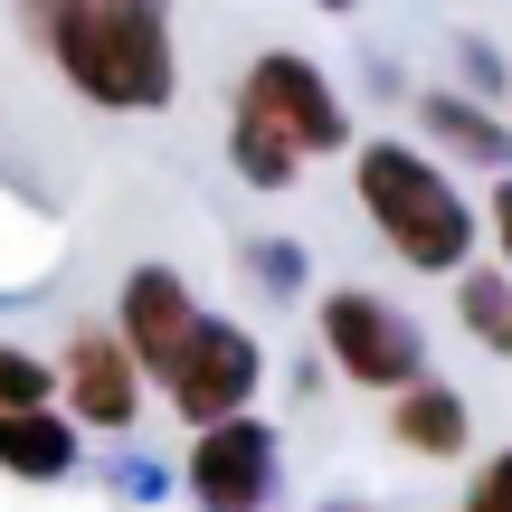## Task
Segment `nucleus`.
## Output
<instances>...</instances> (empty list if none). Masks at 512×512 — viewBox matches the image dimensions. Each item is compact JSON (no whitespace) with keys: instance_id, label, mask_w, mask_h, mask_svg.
Wrapping results in <instances>:
<instances>
[{"instance_id":"nucleus-11","label":"nucleus","mask_w":512,"mask_h":512,"mask_svg":"<svg viewBox=\"0 0 512 512\" xmlns=\"http://www.w3.org/2000/svg\"><path fill=\"white\" fill-rule=\"evenodd\" d=\"M418 114H427V133H437L446 152H465V162H484V171H494V162H512V133H503L484 105H465V95H427Z\"/></svg>"},{"instance_id":"nucleus-13","label":"nucleus","mask_w":512,"mask_h":512,"mask_svg":"<svg viewBox=\"0 0 512 512\" xmlns=\"http://www.w3.org/2000/svg\"><path fill=\"white\" fill-rule=\"evenodd\" d=\"M228 171H238L247 190H294V171H304V162H294L266 124H247V114H238V124H228Z\"/></svg>"},{"instance_id":"nucleus-1","label":"nucleus","mask_w":512,"mask_h":512,"mask_svg":"<svg viewBox=\"0 0 512 512\" xmlns=\"http://www.w3.org/2000/svg\"><path fill=\"white\" fill-rule=\"evenodd\" d=\"M19 29L57 57L86 105L105 114H152L171 105L181 67H171V10L162 0H19Z\"/></svg>"},{"instance_id":"nucleus-16","label":"nucleus","mask_w":512,"mask_h":512,"mask_svg":"<svg viewBox=\"0 0 512 512\" xmlns=\"http://www.w3.org/2000/svg\"><path fill=\"white\" fill-rule=\"evenodd\" d=\"M494 247H503V275H512V181H494Z\"/></svg>"},{"instance_id":"nucleus-2","label":"nucleus","mask_w":512,"mask_h":512,"mask_svg":"<svg viewBox=\"0 0 512 512\" xmlns=\"http://www.w3.org/2000/svg\"><path fill=\"white\" fill-rule=\"evenodd\" d=\"M351 190H361V219L380 228V247L399 256L408 275H465V256H475V209H465V190L446 181L418 143H361Z\"/></svg>"},{"instance_id":"nucleus-14","label":"nucleus","mask_w":512,"mask_h":512,"mask_svg":"<svg viewBox=\"0 0 512 512\" xmlns=\"http://www.w3.org/2000/svg\"><path fill=\"white\" fill-rule=\"evenodd\" d=\"M19 408H57V361L0 342V418H19Z\"/></svg>"},{"instance_id":"nucleus-15","label":"nucleus","mask_w":512,"mask_h":512,"mask_svg":"<svg viewBox=\"0 0 512 512\" xmlns=\"http://www.w3.org/2000/svg\"><path fill=\"white\" fill-rule=\"evenodd\" d=\"M456 512H512V446H494V456L465 475V503Z\"/></svg>"},{"instance_id":"nucleus-7","label":"nucleus","mask_w":512,"mask_h":512,"mask_svg":"<svg viewBox=\"0 0 512 512\" xmlns=\"http://www.w3.org/2000/svg\"><path fill=\"white\" fill-rule=\"evenodd\" d=\"M57 389H67V418L76 427H105V437H124L133 418H143V361L124 351V332L86 323L67 351H57Z\"/></svg>"},{"instance_id":"nucleus-4","label":"nucleus","mask_w":512,"mask_h":512,"mask_svg":"<svg viewBox=\"0 0 512 512\" xmlns=\"http://www.w3.org/2000/svg\"><path fill=\"white\" fill-rule=\"evenodd\" d=\"M238 114H247V124H266L294 162H313V152H342V143H351V114H342V95H332V76L313 67V57H294V48L247 57Z\"/></svg>"},{"instance_id":"nucleus-8","label":"nucleus","mask_w":512,"mask_h":512,"mask_svg":"<svg viewBox=\"0 0 512 512\" xmlns=\"http://www.w3.org/2000/svg\"><path fill=\"white\" fill-rule=\"evenodd\" d=\"M114 332H124V351L143 361V380H162L171 361H181V342L200 332V294H190L181 266H133L124 294H114Z\"/></svg>"},{"instance_id":"nucleus-12","label":"nucleus","mask_w":512,"mask_h":512,"mask_svg":"<svg viewBox=\"0 0 512 512\" xmlns=\"http://www.w3.org/2000/svg\"><path fill=\"white\" fill-rule=\"evenodd\" d=\"M456 323L475 332L484 351H503V361H512V275H475V266H465L456 275Z\"/></svg>"},{"instance_id":"nucleus-17","label":"nucleus","mask_w":512,"mask_h":512,"mask_svg":"<svg viewBox=\"0 0 512 512\" xmlns=\"http://www.w3.org/2000/svg\"><path fill=\"white\" fill-rule=\"evenodd\" d=\"M313 10H351V0H313Z\"/></svg>"},{"instance_id":"nucleus-6","label":"nucleus","mask_w":512,"mask_h":512,"mask_svg":"<svg viewBox=\"0 0 512 512\" xmlns=\"http://www.w3.org/2000/svg\"><path fill=\"white\" fill-rule=\"evenodd\" d=\"M181 494L200 512H266L275 503V427L256 418V408L200 427L190 456H181Z\"/></svg>"},{"instance_id":"nucleus-5","label":"nucleus","mask_w":512,"mask_h":512,"mask_svg":"<svg viewBox=\"0 0 512 512\" xmlns=\"http://www.w3.org/2000/svg\"><path fill=\"white\" fill-rule=\"evenodd\" d=\"M152 389L190 418V437L219 427V418H247L256 389H266V342H256L247 323H228V313H200V332L181 342V361H171Z\"/></svg>"},{"instance_id":"nucleus-9","label":"nucleus","mask_w":512,"mask_h":512,"mask_svg":"<svg viewBox=\"0 0 512 512\" xmlns=\"http://www.w3.org/2000/svg\"><path fill=\"white\" fill-rule=\"evenodd\" d=\"M389 437H399L418 465H456L465 446H475V408H465V389L418 380V389H399V399H389Z\"/></svg>"},{"instance_id":"nucleus-3","label":"nucleus","mask_w":512,"mask_h":512,"mask_svg":"<svg viewBox=\"0 0 512 512\" xmlns=\"http://www.w3.org/2000/svg\"><path fill=\"white\" fill-rule=\"evenodd\" d=\"M313 332H323L332 370H342L351 389H380V399H399V389L427 380V332L408 323L389 294H370V285H332L323 304H313Z\"/></svg>"},{"instance_id":"nucleus-10","label":"nucleus","mask_w":512,"mask_h":512,"mask_svg":"<svg viewBox=\"0 0 512 512\" xmlns=\"http://www.w3.org/2000/svg\"><path fill=\"white\" fill-rule=\"evenodd\" d=\"M76 418L67 408H19V418H0V475L10 484H67L76 475Z\"/></svg>"}]
</instances>
